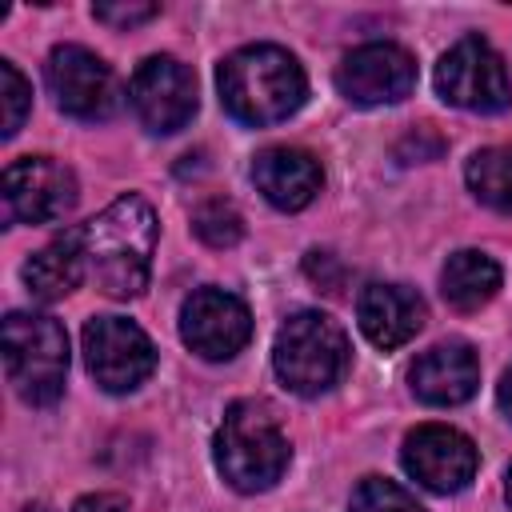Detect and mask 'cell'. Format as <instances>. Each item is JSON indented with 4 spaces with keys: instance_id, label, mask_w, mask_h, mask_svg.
<instances>
[{
    "instance_id": "cell-22",
    "label": "cell",
    "mask_w": 512,
    "mask_h": 512,
    "mask_svg": "<svg viewBox=\"0 0 512 512\" xmlns=\"http://www.w3.org/2000/svg\"><path fill=\"white\" fill-rule=\"evenodd\" d=\"M32 108V88L28 80L16 72L12 60H0V132L4 136H16L24 116Z\"/></svg>"
},
{
    "instance_id": "cell-9",
    "label": "cell",
    "mask_w": 512,
    "mask_h": 512,
    "mask_svg": "<svg viewBox=\"0 0 512 512\" xmlns=\"http://www.w3.org/2000/svg\"><path fill=\"white\" fill-rule=\"evenodd\" d=\"M76 204V176L52 156H20L4 168V208L16 224H56Z\"/></svg>"
},
{
    "instance_id": "cell-19",
    "label": "cell",
    "mask_w": 512,
    "mask_h": 512,
    "mask_svg": "<svg viewBox=\"0 0 512 512\" xmlns=\"http://www.w3.org/2000/svg\"><path fill=\"white\" fill-rule=\"evenodd\" d=\"M464 180L472 196L496 212H512V148H480L464 164Z\"/></svg>"
},
{
    "instance_id": "cell-13",
    "label": "cell",
    "mask_w": 512,
    "mask_h": 512,
    "mask_svg": "<svg viewBox=\"0 0 512 512\" xmlns=\"http://www.w3.org/2000/svg\"><path fill=\"white\" fill-rule=\"evenodd\" d=\"M180 336L204 360H232L252 336V316L240 296L224 288H196L180 308Z\"/></svg>"
},
{
    "instance_id": "cell-18",
    "label": "cell",
    "mask_w": 512,
    "mask_h": 512,
    "mask_svg": "<svg viewBox=\"0 0 512 512\" xmlns=\"http://www.w3.org/2000/svg\"><path fill=\"white\" fill-rule=\"evenodd\" d=\"M500 288V264L476 248H460L444 260L440 272V292L456 312H476L484 308Z\"/></svg>"
},
{
    "instance_id": "cell-25",
    "label": "cell",
    "mask_w": 512,
    "mask_h": 512,
    "mask_svg": "<svg viewBox=\"0 0 512 512\" xmlns=\"http://www.w3.org/2000/svg\"><path fill=\"white\" fill-rule=\"evenodd\" d=\"M72 512H128V500L116 496V492H96V496H84L72 504Z\"/></svg>"
},
{
    "instance_id": "cell-16",
    "label": "cell",
    "mask_w": 512,
    "mask_h": 512,
    "mask_svg": "<svg viewBox=\"0 0 512 512\" xmlns=\"http://www.w3.org/2000/svg\"><path fill=\"white\" fill-rule=\"evenodd\" d=\"M356 320L376 348L392 352L424 328V300L408 284H368L356 300Z\"/></svg>"
},
{
    "instance_id": "cell-12",
    "label": "cell",
    "mask_w": 512,
    "mask_h": 512,
    "mask_svg": "<svg viewBox=\"0 0 512 512\" xmlns=\"http://www.w3.org/2000/svg\"><path fill=\"white\" fill-rule=\"evenodd\" d=\"M400 460H404V472L424 484L428 492H460L472 476H476V444L448 428V424H420L404 436V448H400Z\"/></svg>"
},
{
    "instance_id": "cell-24",
    "label": "cell",
    "mask_w": 512,
    "mask_h": 512,
    "mask_svg": "<svg viewBox=\"0 0 512 512\" xmlns=\"http://www.w3.org/2000/svg\"><path fill=\"white\" fill-rule=\"evenodd\" d=\"M304 272H308L324 292H340V284H344V268L336 264L332 252H320V248H312V252L304 256Z\"/></svg>"
},
{
    "instance_id": "cell-7",
    "label": "cell",
    "mask_w": 512,
    "mask_h": 512,
    "mask_svg": "<svg viewBox=\"0 0 512 512\" xmlns=\"http://www.w3.org/2000/svg\"><path fill=\"white\" fill-rule=\"evenodd\" d=\"M84 364L104 392H132L156 368L148 332L124 316H92L84 324Z\"/></svg>"
},
{
    "instance_id": "cell-20",
    "label": "cell",
    "mask_w": 512,
    "mask_h": 512,
    "mask_svg": "<svg viewBox=\"0 0 512 512\" xmlns=\"http://www.w3.org/2000/svg\"><path fill=\"white\" fill-rule=\"evenodd\" d=\"M192 232H196L208 248H232V244L244 236V220H240V212H236L232 200L212 196V200H204V204L192 212Z\"/></svg>"
},
{
    "instance_id": "cell-14",
    "label": "cell",
    "mask_w": 512,
    "mask_h": 512,
    "mask_svg": "<svg viewBox=\"0 0 512 512\" xmlns=\"http://www.w3.org/2000/svg\"><path fill=\"white\" fill-rule=\"evenodd\" d=\"M408 384H412L416 400L436 404V408H452L476 392L480 360H476L472 344L448 340V344H436L424 356H416V364L408 368Z\"/></svg>"
},
{
    "instance_id": "cell-2",
    "label": "cell",
    "mask_w": 512,
    "mask_h": 512,
    "mask_svg": "<svg viewBox=\"0 0 512 512\" xmlns=\"http://www.w3.org/2000/svg\"><path fill=\"white\" fill-rule=\"evenodd\" d=\"M216 88L224 112L248 128H268L288 120L308 96L300 60L276 44H248L224 56L216 72Z\"/></svg>"
},
{
    "instance_id": "cell-4",
    "label": "cell",
    "mask_w": 512,
    "mask_h": 512,
    "mask_svg": "<svg viewBox=\"0 0 512 512\" xmlns=\"http://www.w3.org/2000/svg\"><path fill=\"white\" fill-rule=\"evenodd\" d=\"M276 376L296 396L328 392L348 368V336L324 312H296L280 324L272 344Z\"/></svg>"
},
{
    "instance_id": "cell-23",
    "label": "cell",
    "mask_w": 512,
    "mask_h": 512,
    "mask_svg": "<svg viewBox=\"0 0 512 512\" xmlns=\"http://www.w3.org/2000/svg\"><path fill=\"white\" fill-rule=\"evenodd\" d=\"M100 24H112V28H136L144 20H152L160 12V4H140V0H128V4H96L92 8Z\"/></svg>"
},
{
    "instance_id": "cell-5",
    "label": "cell",
    "mask_w": 512,
    "mask_h": 512,
    "mask_svg": "<svg viewBox=\"0 0 512 512\" xmlns=\"http://www.w3.org/2000/svg\"><path fill=\"white\" fill-rule=\"evenodd\" d=\"M4 368L24 404H52L68 376V336L52 316L8 312L4 316Z\"/></svg>"
},
{
    "instance_id": "cell-17",
    "label": "cell",
    "mask_w": 512,
    "mask_h": 512,
    "mask_svg": "<svg viewBox=\"0 0 512 512\" xmlns=\"http://www.w3.org/2000/svg\"><path fill=\"white\" fill-rule=\"evenodd\" d=\"M20 276H24V284H28V292H32L36 300H44V304L64 300V296L84 280V256H80L76 228L64 232L60 240L44 244L36 256H28V264H24Z\"/></svg>"
},
{
    "instance_id": "cell-15",
    "label": "cell",
    "mask_w": 512,
    "mask_h": 512,
    "mask_svg": "<svg viewBox=\"0 0 512 512\" xmlns=\"http://www.w3.org/2000/svg\"><path fill=\"white\" fill-rule=\"evenodd\" d=\"M252 180L256 188L264 192V200L280 212H300L316 200L320 184H324V172L316 164L312 152L304 148H264L256 160H252Z\"/></svg>"
},
{
    "instance_id": "cell-3",
    "label": "cell",
    "mask_w": 512,
    "mask_h": 512,
    "mask_svg": "<svg viewBox=\"0 0 512 512\" xmlns=\"http://www.w3.org/2000/svg\"><path fill=\"white\" fill-rule=\"evenodd\" d=\"M212 456L220 476L236 492H264L272 488L288 468V436L280 432L276 416L256 400H236L212 440Z\"/></svg>"
},
{
    "instance_id": "cell-6",
    "label": "cell",
    "mask_w": 512,
    "mask_h": 512,
    "mask_svg": "<svg viewBox=\"0 0 512 512\" xmlns=\"http://www.w3.org/2000/svg\"><path fill=\"white\" fill-rule=\"evenodd\" d=\"M436 92L444 104L468 108V112H504L512 104L508 68L484 36H464L440 56Z\"/></svg>"
},
{
    "instance_id": "cell-1",
    "label": "cell",
    "mask_w": 512,
    "mask_h": 512,
    "mask_svg": "<svg viewBox=\"0 0 512 512\" xmlns=\"http://www.w3.org/2000/svg\"><path fill=\"white\" fill-rule=\"evenodd\" d=\"M84 280H92L112 300H132L148 288L152 248H156V212L144 196H120L100 216L76 228Z\"/></svg>"
},
{
    "instance_id": "cell-21",
    "label": "cell",
    "mask_w": 512,
    "mask_h": 512,
    "mask_svg": "<svg viewBox=\"0 0 512 512\" xmlns=\"http://www.w3.org/2000/svg\"><path fill=\"white\" fill-rule=\"evenodd\" d=\"M352 512H424V504L384 476H364L352 492Z\"/></svg>"
},
{
    "instance_id": "cell-8",
    "label": "cell",
    "mask_w": 512,
    "mask_h": 512,
    "mask_svg": "<svg viewBox=\"0 0 512 512\" xmlns=\"http://www.w3.org/2000/svg\"><path fill=\"white\" fill-rule=\"evenodd\" d=\"M44 76H48V92L56 96V108L76 120H108L120 104L112 68L80 44L52 48Z\"/></svg>"
},
{
    "instance_id": "cell-27",
    "label": "cell",
    "mask_w": 512,
    "mask_h": 512,
    "mask_svg": "<svg viewBox=\"0 0 512 512\" xmlns=\"http://www.w3.org/2000/svg\"><path fill=\"white\" fill-rule=\"evenodd\" d=\"M508 500H512V468H508Z\"/></svg>"
},
{
    "instance_id": "cell-11",
    "label": "cell",
    "mask_w": 512,
    "mask_h": 512,
    "mask_svg": "<svg viewBox=\"0 0 512 512\" xmlns=\"http://www.w3.org/2000/svg\"><path fill=\"white\" fill-rule=\"evenodd\" d=\"M336 88L348 104H396L416 88V60L400 44H360L336 68Z\"/></svg>"
},
{
    "instance_id": "cell-26",
    "label": "cell",
    "mask_w": 512,
    "mask_h": 512,
    "mask_svg": "<svg viewBox=\"0 0 512 512\" xmlns=\"http://www.w3.org/2000/svg\"><path fill=\"white\" fill-rule=\"evenodd\" d=\"M496 404H500V412L512 420V368L504 372V380H500V388H496Z\"/></svg>"
},
{
    "instance_id": "cell-10",
    "label": "cell",
    "mask_w": 512,
    "mask_h": 512,
    "mask_svg": "<svg viewBox=\"0 0 512 512\" xmlns=\"http://www.w3.org/2000/svg\"><path fill=\"white\" fill-rule=\"evenodd\" d=\"M128 100L148 132L172 136L196 116V80L176 56H148L132 72Z\"/></svg>"
}]
</instances>
